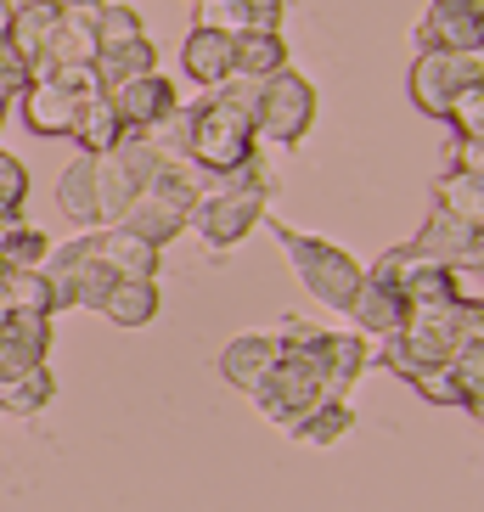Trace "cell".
<instances>
[{"label":"cell","mask_w":484,"mask_h":512,"mask_svg":"<svg viewBox=\"0 0 484 512\" xmlns=\"http://www.w3.org/2000/svg\"><path fill=\"white\" fill-rule=\"evenodd\" d=\"M445 124H451L456 141H484V79L456 91V102L445 107Z\"/></svg>","instance_id":"obj_34"},{"label":"cell","mask_w":484,"mask_h":512,"mask_svg":"<svg viewBox=\"0 0 484 512\" xmlns=\"http://www.w3.org/2000/svg\"><path fill=\"white\" fill-rule=\"evenodd\" d=\"M349 321H355V332H378V338H394V332L406 327V299L400 293H389V287H378L372 276L361 282V293H355V304L344 310Z\"/></svg>","instance_id":"obj_19"},{"label":"cell","mask_w":484,"mask_h":512,"mask_svg":"<svg viewBox=\"0 0 484 512\" xmlns=\"http://www.w3.org/2000/svg\"><path fill=\"white\" fill-rule=\"evenodd\" d=\"M107 158H113V164H119V175H124V181L136 186V197L147 192V186L158 181V169L169 164L164 152L152 147V136H147V130H124V136H119V147L107 152Z\"/></svg>","instance_id":"obj_26"},{"label":"cell","mask_w":484,"mask_h":512,"mask_svg":"<svg viewBox=\"0 0 484 512\" xmlns=\"http://www.w3.org/2000/svg\"><path fill=\"white\" fill-rule=\"evenodd\" d=\"M57 209L79 231H102V186H96V152H79L57 181Z\"/></svg>","instance_id":"obj_14"},{"label":"cell","mask_w":484,"mask_h":512,"mask_svg":"<svg viewBox=\"0 0 484 512\" xmlns=\"http://www.w3.org/2000/svg\"><path fill=\"white\" fill-rule=\"evenodd\" d=\"M316 85L299 74V68H282V74L259 79V96H254V130L259 141H271V147H299L310 136V124H316Z\"/></svg>","instance_id":"obj_6"},{"label":"cell","mask_w":484,"mask_h":512,"mask_svg":"<svg viewBox=\"0 0 484 512\" xmlns=\"http://www.w3.org/2000/svg\"><path fill=\"white\" fill-rule=\"evenodd\" d=\"M57 400V377H51V361L34 366L23 377H6L0 383V411H12V417H34V411H46Z\"/></svg>","instance_id":"obj_31"},{"label":"cell","mask_w":484,"mask_h":512,"mask_svg":"<svg viewBox=\"0 0 484 512\" xmlns=\"http://www.w3.org/2000/svg\"><path fill=\"white\" fill-rule=\"evenodd\" d=\"M462 344H468L462 338V304H417L406 327L383 338V366L411 383V377L434 372V366H451Z\"/></svg>","instance_id":"obj_4"},{"label":"cell","mask_w":484,"mask_h":512,"mask_svg":"<svg viewBox=\"0 0 484 512\" xmlns=\"http://www.w3.org/2000/svg\"><path fill=\"white\" fill-rule=\"evenodd\" d=\"M417 51L484 57V0H434L417 23Z\"/></svg>","instance_id":"obj_9"},{"label":"cell","mask_w":484,"mask_h":512,"mask_svg":"<svg viewBox=\"0 0 484 512\" xmlns=\"http://www.w3.org/2000/svg\"><path fill=\"white\" fill-rule=\"evenodd\" d=\"M102 85H96L91 68H57L51 79H29L23 91H17V113H23V124H29L34 136H74L79 124V107H85V96H96Z\"/></svg>","instance_id":"obj_7"},{"label":"cell","mask_w":484,"mask_h":512,"mask_svg":"<svg viewBox=\"0 0 484 512\" xmlns=\"http://www.w3.org/2000/svg\"><path fill=\"white\" fill-rule=\"evenodd\" d=\"M417 265H423V254L411 248V242H394V248H383L372 265H366V276L378 287H389V293H400L406 299V287H411V276H417Z\"/></svg>","instance_id":"obj_32"},{"label":"cell","mask_w":484,"mask_h":512,"mask_svg":"<svg viewBox=\"0 0 484 512\" xmlns=\"http://www.w3.org/2000/svg\"><path fill=\"white\" fill-rule=\"evenodd\" d=\"M479 265H484V254H479Z\"/></svg>","instance_id":"obj_44"},{"label":"cell","mask_w":484,"mask_h":512,"mask_svg":"<svg viewBox=\"0 0 484 512\" xmlns=\"http://www.w3.org/2000/svg\"><path fill=\"white\" fill-rule=\"evenodd\" d=\"M349 428H355V411H349V400H321V406H310L299 422H293L288 434L299 439V445H316V451H327V445H338Z\"/></svg>","instance_id":"obj_28"},{"label":"cell","mask_w":484,"mask_h":512,"mask_svg":"<svg viewBox=\"0 0 484 512\" xmlns=\"http://www.w3.org/2000/svg\"><path fill=\"white\" fill-rule=\"evenodd\" d=\"M276 338H282V361L259 383L254 406L265 422H276L288 434L304 411L327 400V332L310 327V321H288Z\"/></svg>","instance_id":"obj_2"},{"label":"cell","mask_w":484,"mask_h":512,"mask_svg":"<svg viewBox=\"0 0 484 512\" xmlns=\"http://www.w3.org/2000/svg\"><path fill=\"white\" fill-rule=\"evenodd\" d=\"M366 332H327V400H344L355 389V377H366Z\"/></svg>","instance_id":"obj_24"},{"label":"cell","mask_w":484,"mask_h":512,"mask_svg":"<svg viewBox=\"0 0 484 512\" xmlns=\"http://www.w3.org/2000/svg\"><path fill=\"white\" fill-rule=\"evenodd\" d=\"M254 96L259 79H237L203 91L197 102L181 107L186 124V164L203 175H231V169L259 158V130H254Z\"/></svg>","instance_id":"obj_1"},{"label":"cell","mask_w":484,"mask_h":512,"mask_svg":"<svg viewBox=\"0 0 484 512\" xmlns=\"http://www.w3.org/2000/svg\"><path fill=\"white\" fill-rule=\"evenodd\" d=\"M102 316L124 332H141L158 316V282H113V293L102 299Z\"/></svg>","instance_id":"obj_27"},{"label":"cell","mask_w":484,"mask_h":512,"mask_svg":"<svg viewBox=\"0 0 484 512\" xmlns=\"http://www.w3.org/2000/svg\"><path fill=\"white\" fill-rule=\"evenodd\" d=\"M276 361H282V338L276 332H237L220 349V377L242 394H259V383L276 372Z\"/></svg>","instance_id":"obj_10"},{"label":"cell","mask_w":484,"mask_h":512,"mask_svg":"<svg viewBox=\"0 0 484 512\" xmlns=\"http://www.w3.org/2000/svg\"><path fill=\"white\" fill-rule=\"evenodd\" d=\"M102 265L119 276V282H158L164 248L141 242L136 231H124V226H102Z\"/></svg>","instance_id":"obj_16"},{"label":"cell","mask_w":484,"mask_h":512,"mask_svg":"<svg viewBox=\"0 0 484 512\" xmlns=\"http://www.w3.org/2000/svg\"><path fill=\"white\" fill-rule=\"evenodd\" d=\"M276 242H282V254L293 259L299 282L310 287L327 310H349V304H355V293H361V282H366V265L355 254H344V248L327 242V237L282 226V220H276Z\"/></svg>","instance_id":"obj_5"},{"label":"cell","mask_w":484,"mask_h":512,"mask_svg":"<svg viewBox=\"0 0 484 512\" xmlns=\"http://www.w3.org/2000/svg\"><path fill=\"white\" fill-rule=\"evenodd\" d=\"M456 383H462V400L468 406H484V344H462L451 361Z\"/></svg>","instance_id":"obj_36"},{"label":"cell","mask_w":484,"mask_h":512,"mask_svg":"<svg viewBox=\"0 0 484 512\" xmlns=\"http://www.w3.org/2000/svg\"><path fill=\"white\" fill-rule=\"evenodd\" d=\"M51 361V316H6L0 327V383Z\"/></svg>","instance_id":"obj_13"},{"label":"cell","mask_w":484,"mask_h":512,"mask_svg":"<svg viewBox=\"0 0 484 512\" xmlns=\"http://www.w3.org/2000/svg\"><path fill=\"white\" fill-rule=\"evenodd\" d=\"M434 203H439V209H451L456 220H468V226L484 231V181H479V175H468V169L451 164L434 181Z\"/></svg>","instance_id":"obj_30"},{"label":"cell","mask_w":484,"mask_h":512,"mask_svg":"<svg viewBox=\"0 0 484 512\" xmlns=\"http://www.w3.org/2000/svg\"><path fill=\"white\" fill-rule=\"evenodd\" d=\"M484 79V57H456V51H417L406 74L411 107L428 113V119H445V107L456 102L462 85H479Z\"/></svg>","instance_id":"obj_8"},{"label":"cell","mask_w":484,"mask_h":512,"mask_svg":"<svg viewBox=\"0 0 484 512\" xmlns=\"http://www.w3.org/2000/svg\"><path fill=\"white\" fill-rule=\"evenodd\" d=\"M107 96H113V107H119L124 130H158V124L181 107L169 74H141V79H130V85H119V91H107Z\"/></svg>","instance_id":"obj_12"},{"label":"cell","mask_w":484,"mask_h":512,"mask_svg":"<svg viewBox=\"0 0 484 512\" xmlns=\"http://www.w3.org/2000/svg\"><path fill=\"white\" fill-rule=\"evenodd\" d=\"M462 338H468V344H484V304L479 310H462Z\"/></svg>","instance_id":"obj_41"},{"label":"cell","mask_w":484,"mask_h":512,"mask_svg":"<svg viewBox=\"0 0 484 512\" xmlns=\"http://www.w3.org/2000/svg\"><path fill=\"white\" fill-rule=\"evenodd\" d=\"M445 271H451V299L462 304V310H479L484 304V265L479 259H456Z\"/></svg>","instance_id":"obj_38"},{"label":"cell","mask_w":484,"mask_h":512,"mask_svg":"<svg viewBox=\"0 0 484 512\" xmlns=\"http://www.w3.org/2000/svg\"><path fill=\"white\" fill-rule=\"evenodd\" d=\"M51 6H62V12H85V6H107V0H51Z\"/></svg>","instance_id":"obj_42"},{"label":"cell","mask_w":484,"mask_h":512,"mask_svg":"<svg viewBox=\"0 0 484 512\" xmlns=\"http://www.w3.org/2000/svg\"><path fill=\"white\" fill-rule=\"evenodd\" d=\"M411 248L423 259H434V265H456V259H479L484 254V231L479 226H468V220H456L451 209H428V220H423V231L411 237Z\"/></svg>","instance_id":"obj_11"},{"label":"cell","mask_w":484,"mask_h":512,"mask_svg":"<svg viewBox=\"0 0 484 512\" xmlns=\"http://www.w3.org/2000/svg\"><path fill=\"white\" fill-rule=\"evenodd\" d=\"M282 68H288V40H282V29L231 34V74L237 79H271Z\"/></svg>","instance_id":"obj_17"},{"label":"cell","mask_w":484,"mask_h":512,"mask_svg":"<svg viewBox=\"0 0 484 512\" xmlns=\"http://www.w3.org/2000/svg\"><path fill=\"white\" fill-rule=\"evenodd\" d=\"M57 23H62V6H51V0H34V6L12 12V23H6V46L29 62V79H34V68H40V57H46Z\"/></svg>","instance_id":"obj_18"},{"label":"cell","mask_w":484,"mask_h":512,"mask_svg":"<svg viewBox=\"0 0 484 512\" xmlns=\"http://www.w3.org/2000/svg\"><path fill=\"white\" fill-rule=\"evenodd\" d=\"M119 226H124V231H136V237H141V242H152V248H164V242H175L186 226H192V220H186V214L175 209V203H164L158 192H141L136 203L124 209Z\"/></svg>","instance_id":"obj_20"},{"label":"cell","mask_w":484,"mask_h":512,"mask_svg":"<svg viewBox=\"0 0 484 512\" xmlns=\"http://www.w3.org/2000/svg\"><path fill=\"white\" fill-rule=\"evenodd\" d=\"M23 197H29V169L0 147V220L6 214H23Z\"/></svg>","instance_id":"obj_37"},{"label":"cell","mask_w":484,"mask_h":512,"mask_svg":"<svg viewBox=\"0 0 484 512\" xmlns=\"http://www.w3.org/2000/svg\"><path fill=\"white\" fill-rule=\"evenodd\" d=\"M119 136H124V119H119V107H113V96L107 91H96V96H85V107H79V124H74V147L79 152H113L119 147Z\"/></svg>","instance_id":"obj_25"},{"label":"cell","mask_w":484,"mask_h":512,"mask_svg":"<svg viewBox=\"0 0 484 512\" xmlns=\"http://www.w3.org/2000/svg\"><path fill=\"white\" fill-rule=\"evenodd\" d=\"M468 417H473V422H484V406H468Z\"/></svg>","instance_id":"obj_43"},{"label":"cell","mask_w":484,"mask_h":512,"mask_svg":"<svg viewBox=\"0 0 484 512\" xmlns=\"http://www.w3.org/2000/svg\"><path fill=\"white\" fill-rule=\"evenodd\" d=\"M91 74H96V85H102V91H119V85H130V79H141V74H158V46L141 34V40H130V46L96 51Z\"/></svg>","instance_id":"obj_22"},{"label":"cell","mask_w":484,"mask_h":512,"mask_svg":"<svg viewBox=\"0 0 484 512\" xmlns=\"http://www.w3.org/2000/svg\"><path fill=\"white\" fill-rule=\"evenodd\" d=\"M451 164L484 181V141H451Z\"/></svg>","instance_id":"obj_40"},{"label":"cell","mask_w":484,"mask_h":512,"mask_svg":"<svg viewBox=\"0 0 484 512\" xmlns=\"http://www.w3.org/2000/svg\"><path fill=\"white\" fill-rule=\"evenodd\" d=\"M411 389L423 394L428 406H451V411H468V400H462V383H456L451 366H434V372L411 377Z\"/></svg>","instance_id":"obj_35"},{"label":"cell","mask_w":484,"mask_h":512,"mask_svg":"<svg viewBox=\"0 0 484 512\" xmlns=\"http://www.w3.org/2000/svg\"><path fill=\"white\" fill-rule=\"evenodd\" d=\"M113 282H119V276L102 265V248H96V259L85 265V276H79V310H102V299L113 293Z\"/></svg>","instance_id":"obj_39"},{"label":"cell","mask_w":484,"mask_h":512,"mask_svg":"<svg viewBox=\"0 0 484 512\" xmlns=\"http://www.w3.org/2000/svg\"><path fill=\"white\" fill-rule=\"evenodd\" d=\"M51 259V237L40 226H29L23 214L0 220V271H40Z\"/></svg>","instance_id":"obj_23"},{"label":"cell","mask_w":484,"mask_h":512,"mask_svg":"<svg viewBox=\"0 0 484 512\" xmlns=\"http://www.w3.org/2000/svg\"><path fill=\"white\" fill-rule=\"evenodd\" d=\"M0 299H6L12 316H51V321H57L51 276L46 271H0Z\"/></svg>","instance_id":"obj_29"},{"label":"cell","mask_w":484,"mask_h":512,"mask_svg":"<svg viewBox=\"0 0 484 512\" xmlns=\"http://www.w3.org/2000/svg\"><path fill=\"white\" fill-rule=\"evenodd\" d=\"M141 12L136 6H119V0H107V6H96V51H113V46H130V40H141Z\"/></svg>","instance_id":"obj_33"},{"label":"cell","mask_w":484,"mask_h":512,"mask_svg":"<svg viewBox=\"0 0 484 512\" xmlns=\"http://www.w3.org/2000/svg\"><path fill=\"white\" fill-rule=\"evenodd\" d=\"M288 0H203V23L226 34H248V29H282Z\"/></svg>","instance_id":"obj_21"},{"label":"cell","mask_w":484,"mask_h":512,"mask_svg":"<svg viewBox=\"0 0 484 512\" xmlns=\"http://www.w3.org/2000/svg\"><path fill=\"white\" fill-rule=\"evenodd\" d=\"M271 197H276V181L259 158L231 169V175H209V181H203V197H197V209H192V231L209 242L214 254H226V248H237V242L265 220V203H271Z\"/></svg>","instance_id":"obj_3"},{"label":"cell","mask_w":484,"mask_h":512,"mask_svg":"<svg viewBox=\"0 0 484 512\" xmlns=\"http://www.w3.org/2000/svg\"><path fill=\"white\" fill-rule=\"evenodd\" d=\"M197 6H203V0H197Z\"/></svg>","instance_id":"obj_46"},{"label":"cell","mask_w":484,"mask_h":512,"mask_svg":"<svg viewBox=\"0 0 484 512\" xmlns=\"http://www.w3.org/2000/svg\"><path fill=\"white\" fill-rule=\"evenodd\" d=\"M181 68H186L192 85H203V91L226 85V79H231V34L197 23V29L181 40Z\"/></svg>","instance_id":"obj_15"},{"label":"cell","mask_w":484,"mask_h":512,"mask_svg":"<svg viewBox=\"0 0 484 512\" xmlns=\"http://www.w3.org/2000/svg\"><path fill=\"white\" fill-rule=\"evenodd\" d=\"M0 6H6V0H0Z\"/></svg>","instance_id":"obj_45"}]
</instances>
